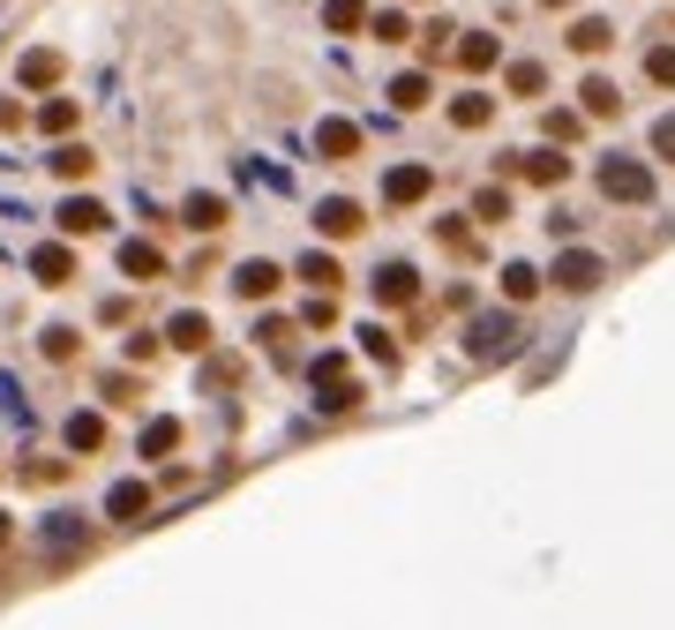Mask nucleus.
<instances>
[{"label":"nucleus","mask_w":675,"mask_h":630,"mask_svg":"<svg viewBox=\"0 0 675 630\" xmlns=\"http://www.w3.org/2000/svg\"><path fill=\"white\" fill-rule=\"evenodd\" d=\"M23 84H31V90L60 84V53H31V60H23Z\"/></svg>","instance_id":"obj_27"},{"label":"nucleus","mask_w":675,"mask_h":630,"mask_svg":"<svg viewBox=\"0 0 675 630\" xmlns=\"http://www.w3.org/2000/svg\"><path fill=\"white\" fill-rule=\"evenodd\" d=\"M180 218H188L196 233H218V225H225V196H188V210H180Z\"/></svg>","instance_id":"obj_25"},{"label":"nucleus","mask_w":675,"mask_h":630,"mask_svg":"<svg viewBox=\"0 0 675 630\" xmlns=\"http://www.w3.org/2000/svg\"><path fill=\"white\" fill-rule=\"evenodd\" d=\"M106 510H113V518H128V526H135V518L151 510V488H143V480H121V488L106 496Z\"/></svg>","instance_id":"obj_21"},{"label":"nucleus","mask_w":675,"mask_h":630,"mask_svg":"<svg viewBox=\"0 0 675 630\" xmlns=\"http://www.w3.org/2000/svg\"><path fill=\"white\" fill-rule=\"evenodd\" d=\"M549 278L563 286V294H593V286L608 278V263H600L593 248H563V255H555V270H549Z\"/></svg>","instance_id":"obj_3"},{"label":"nucleus","mask_w":675,"mask_h":630,"mask_svg":"<svg viewBox=\"0 0 675 630\" xmlns=\"http://www.w3.org/2000/svg\"><path fill=\"white\" fill-rule=\"evenodd\" d=\"M361 353H368V361H383V368H390V361H398V338H390V331H376V323H368V331H361Z\"/></svg>","instance_id":"obj_31"},{"label":"nucleus","mask_w":675,"mask_h":630,"mask_svg":"<svg viewBox=\"0 0 675 630\" xmlns=\"http://www.w3.org/2000/svg\"><path fill=\"white\" fill-rule=\"evenodd\" d=\"M300 278H308V286H316V294H338V286H345V270H338V255H300Z\"/></svg>","instance_id":"obj_17"},{"label":"nucleus","mask_w":675,"mask_h":630,"mask_svg":"<svg viewBox=\"0 0 675 630\" xmlns=\"http://www.w3.org/2000/svg\"><path fill=\"white\" fill-rule=\"evenodd\" d=\"M173 345H180V353H203V345H211V323H203V316H196V308H188V316H173Z\"/></svg>","instance_id":"obj_23"},{"label":"nucleus","mask_w":675,"mask_h":630,"mask_svg":"<svg viewBox=\"0 0 675 630\" xmlns=\"http://www.w3.org/2000/svg\"><path fill=\"white\" fill-rule=\"evenodd\" d=\"M645 84L675 90V45H653V53H645Z\"/></svg>","instance_id":"obj_30"},{"label":"nucleus","mask_w":675,"mask_h":630,"mask_svg":"<svg viewBox=\"0 0 675 630\" xmlns=\"http://www.w3.org/2000/svg\"><path fill=\"white\" fill-rule=\"evenodd\" d=\"M316 158H331V166L361 158V128H353V121H323V128H316Z\"/></svg>","instance_id":"obj_7"},{"label":"nucleus","mask_w":675,"mask_h":630,"mask_svg":"<svg viewBox=\"0 0 675 630\" xmlns=\"http://www.w3.org/2000/svg\"><path fill=\"white\" fill-rule=\"evenodd\" d=\"M68 443H76V451H98V443H106V420H98V413H76V420H68Z\"/></svg>","instance_id":"obj_29"},{"label":"nucleus","mask_w":675,"mask_h":630,"mask_svg":"<svg viewBox=\"0 0 675 630\" xmlns=\"http://www.w3.org/2000/svg\"><path fill=\"white\" fill-rule=\"evenodd\" d=\"M368 31H376L383 45H406V31H413V23H406L398 8H383V15H376V23H368Z\"/></svg>","instance_id":"obj_32"},{"label":"nucleus","mask_w":675,"mask_h":630,"mask_svg":"<svg viewBox=\"0 0 675 630\" xmlns=\"http://www.w3.org/2000/svg\"><path fill=\"white\" fill-rule=\"evenodd\" d=\"M8 533H15V526H8V518H0V548H8Z\"/></svg>","instance_id":"obj_38"},{"label":"nucleus","mask_w":675,"mask_h":630,"mask_svg":"<svg viewBox=\"0 0 675 630\" xmlns=\"http://www.w3.org/2000/svg\"><path fill=\"white\" fill-rule=\"evenodd\" d=\"M473 218H480V225H504V218H510V196H504V188H480V196H473Z\"/></svg>","instance_id":"obj_28"},{"label":"nucleus","mask_w":675,"mask_h":630,"mask_svg":"<svg viewBox=\"0 0 675 630\" xmlns=\"http://www.w3.org/2000/svg\"><path fill=\"white\" fill-rule=\"evenodd\" d=\"M143 451H151V458L180 451V420H151V428H143Z\"/></svg>","instance_id":"obj_26"},{"label":"nucleus","mask_w":675,"mask_h":630,"mask_svg":"<svg viewBox=\"0 0 675 630\" xmlns=\"http://www.w3.org/2000/svg\"><path fill=\"white\" fill-rule=\"evenodd\" d=\"M428 90H435V84H428L421 68H406V76L390 84V106H398V113H421V106H428Z\"/></svg>","instance_id":"obj_20"},{"label":"nucleus","mask_w":675,"mask_h":630,"mask_svg":"<svg viewBox=\"0 0 675 630\" xmlns=\"http://www.w3.org/2000/svg\"><path fill=\"white\" fill-rule=\"evenodd\" d=\"M323 23H331L338 38H353V31H368L376 15H368V0H323Z\"/></svg>","instance_id":"obj_14"},{"label":"nucleus","mask_w":675,"mask_h":630,"mask_svg":"<svg viewBox=\"0 0 675 630\" xmlns=\"http://www.w3.org/2000/svg\"><path fill=\"white\" fill-rule=\"evenodd\" d=\"M608 45H616V23H608V15H578V23H571V53H608Z\"/></svg>","instance_id":"obj_12"},{"label":"nucleus","mask_w":675,"mask_h":630,"mask_svg":"<svg viewBox=\"0 0 675 630\" xmlns=\"http://www.w3.org/2000/svg\"><path fill=\"white\" fill-rule=\"evenodd\" d=\"M31 270H38V286H68V278H76V255H68V248H38V255H31Z\"/></svg>","instance_id":"obj_19"},{"label":"nucleus","mask_w":675,"mask_h":630,"mask_svg":"<svg viewBox=\"0 0 675 630\" xmlns=\"http://www.w3.org/2000/svg\"><path fill=\"white\" fill-rule=\"evenodd\" d=\"M510 98H541V90H549V68H541V60H510Z\"/></svg>","instance_id":"obj_22"},{"label":"nucleus","mask_w":675,"mask_h":630,"mask_svg":"<svg viewBox=\"0 0 675 630\" xmlns=\"http://www.w3.org/2000/svg\"><path fill=\"white\" fill-rule=\"evenodd\" d=\"M76 345H84V338L68 331V323H53V331H45V353H53V361H68V353H76Z\"/></svg>","instance_id":"obj_37"},{"label":"nucleus","mask_w":675,"mask_h":630,"mask_svg":"<svg viewBox=\"0 0 675 630\" xmlns=\"http://www.w3.org/2000/svg\"><path fill=\"white\" fill-rule=\"evenodd\" d=\"M510 173H518V180H533V188H563V180H571V158H555V151H518Z\"/></svg>","instance_id":"obj_6"},{"label":"nucleus","mask_w":675,"mask_h":630,"mask_svg":"<svg viewBox=\"0 0 675 630\" xmlns=\"http://www.w3.org/2000/svg\"><path fill=\"white\" fill-rule=\"evenodd\" d=\"M443 248H451V255H473L480 241H473V225H458V218H443Z\"/></svg>","instance_id":"obj_35"},{"label":"nucleus","mask_w":675,"mask_h":630,"mask_svg":"<svg viewBox=\"0 0 675 630\" xmlns=\"http://www.w3.org/2000/svg\"><path fill=\"white\" fill-rule=\"evenodd\" d=\"M278 278H286V270L255 255V263H241V270H233V294H241V300H270V294H278Z\"/></svg>","instance_id":"obj_9"},{"label":"nucleus","mask_w":675,"mask_h":630,"mask_svg":"<svg viewBox=\"0 0 675 630\" xmlns=\"http://www.w3.org/2000/svg\"><path fill=\"white\" fill-rule=\"evenodd\" d=\"M316 406H323V413L361 406V383H353V368H345V353H323V361H316Z\"/></svg>","instance_id":"obj_2"},{"label":"nucleus","mask_w":675,"mask_h":630,"mask_svg":"<svg viewBox=\"0 0 675 630\" xmlns=\"http://www.w3.org/2000/svg\"><path fill=\"white\" fill-rule=\"evenodd\" d=\"M428 188H435V173H428V166H398L390 180H383V196H390L398 210H406V203H421Z\"/></svg>","instance_id":"obj_11"},{"label":"nucleus","mask_w":675,"mask_h":630,"mask_svg":"<svg viewBox=\"0 0 675 630\" xmlns=\"http://www.w3.org/2000/svg\"><path fill=\"white\" fill-rule=\"evenodd\" d=\"M541 8H571V0H541Z\"/></svg>","instance_id":"obj_39"},{"label":"nucleus","mask_w":675,"mask_h":630,"mask_svg":"<svg viewBox=\"0 0 675 630\" xmlns=\"http://www.w3.org/2000/svg\"><path fill=\"white\" fill-rule=\"evenodd\" d=\"M533 294H541V270H533V263H504V300H518V308H525Z\"/></svg>","instance_id":"obj_24"},{"label":"nucleus","mask_w":675,"mask_h":630,"mask_svg":"<svg viewBox=\"0 0 675 630\" xmlns=\"http://www.w3.org/2000/svg\"><path fill=\"white\" fill-rule=\"evenodd\" d=\"M60 233H106V203L68 196V203H60Z\"/></svg>","instance_id":"obj_13"},{"label":"nucleus","mask_w":675,"mask_h":630,"mask_svg":"<svg viewBox=\"0 0 675 630\" xmlns=\"http://www.w3.org/2000/svg\"><path fill=\"white\" fill-rule=\"evenodd\" d=\"M361 225H368V218H361V203H353V196H331V203H316V233H323V241H353Z\"/></svg>","instance_id":"obj_5"},{"label":"nucleus","mask_w":675,"mask_h":630,"mask_svg":"<svg viewBox=\"0 0 675 630\" xmlns=\"http://www.w3.org/2000/svg\"><path fill=\"white\" fill-rule=\"evenodd\" d=\"M653 158H668V166H675V113L653 121Z\"/></svg>","instance_id":"obj_36"},{"label":"nucleus","mask_w":675,"mask_h":630,"mask_svg":"<svg viewBox=\"0 0 675 630\" xmlns=\"http://www.w3.org/2000/svg\"><path fill=\"white\" fill-rule=\"evenodd\" d=\"M578 113H586V121H616V113H623V90L608 84V76H586V84H578Z\"/></svg>","instance_id":"obj_8"},{"label":"nucleus","mask_w":675,"mask_h":630,"mask_svg":"<svg viewBox=\"0 0 675 630\" xmlns=\"http://www.w3.org/2000/svg\"><path fill=\"white\" fill-rule=\"evenodd\" d=\"M510 345H518V323H504V316H488V323L465 331V353H473V361H504Z\"/></svg>","instance_id":"obj_4"},{"label":"nucleus","mask_w":675,"mask_h":630,"mask_svg":"<svg viewBox=\"0 0 675 630\" xmlns=\"http://www.w3.org/2000/svg\"><path fill=\"white\" fill-rule=\"evenodd\" d=\"M413 294H421L413 263H383V270H376V300H383V308H406Z\"/></svg>","instance_id":"obj_10"},{"label":"nucleus","mask_w":675,"mask_h":630,"mask_svg":"<svg viewBox=\"0 0 675 630\" xmlns=\"http://www.w3.org/2000/svg\"><path fill=\"white\" fill-rule=\"evenodd\" d=\"M496 121V98L488 90H465V98H451V128H488Z\"/></svg>","instance_id":"obj_16"},{"label":"nucleus","mask_w":675,"mask_h":630,"mask_svg":"<svg viewBox=\"0 0 675 630\" xmlns=\"http://www.w3.org/2000/svg\"><path fill=\"white\" fill-rule=\"evenodd\" d=\"M90 166H98V158H90L84 143H76V151H60V158H53V173H60V180H84Z\"/></svg>","instance_id":"obj_33"},{"label":"nucleus","mask_w":675,"mask_h":630,"mask_svg":"<svg viewBox=\"0 0 675 630\" xmlns=\"http://www.w3.org/2000/svg\"><path fill=\"white\" fill-rule=\"evenodd\" d=\"M496 60H504V45L488 38V31H473V38L458 45V68H465V76H488V68H496Z\"/></svg>","instance_id":"obj_15"},{"label":"nucleus","mask_w":675,"mask_h":630,"mask_svg":"<svg viewBox=\"0 0 675 630\" xmlns=\"http://www.w3.org/2000/svg\"><path fill=\"white\" fill-rule=\"evenodd\" d=\"M121 270L143 286V278H158V270H166V255L151 248V241H128V248H121Z\"/></svg>","instance_id":"obj_18"},{"label":"nucleus","mask_w":675,"mask_h":630,"mask_svg":"<svg viewBox=\"0 0 675 630\" xmlns=\"http://www.w3.org/2000/svg\"><path fill=\"white\" fill-rule=\"evenodd\" d=\"M600 196L608 203H653V166L645 158H600Z\"/></svg>","instance_id":"obj_1"},{"label":"nucleus","mask_w":675,"mask_h":630,"mask_svg":"<svg viewBox=\"0 0 675 630\" xmlns=\"http://www.w3.org/2000/svg\"><path fill=\"white\" fill-rule=\"evenodd\" d=\"M76 113H84L76 98H53V106H45V128H53V135H68V128H76Z\"/></svg>","instance_id":"obj_34"}]
</instances>
